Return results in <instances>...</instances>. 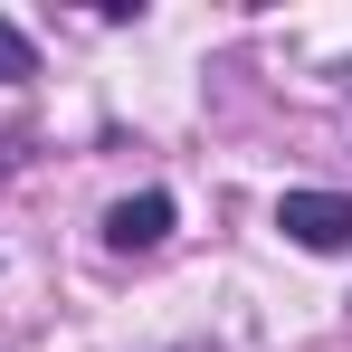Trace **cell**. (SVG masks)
Returning <instances> with one entry per match:
<instances>
[{
  "label": "cell",
  "mask_w": 352,
  "mask_h": 352,
  "mask_svg": "<svg viewBox=\"0 0 352 352\" xmlns=\"http://www.w3.org/2000/svg\"><path fill=\"white\" fill-rule=\"evenodd\" d=\"M276 229H286L295 248H314V257H343L352 248V200L343 190H286V200H276Z\"/></svg>",
  "instance_id": "cell-1"
},
{
  "label": "cell",
  "mask_w": 352,
  "mask_h": 352,
  "mask_svg": "<svg viewBox=\"0 0 352 352\" xmlns=\"http://www.w3.org/2000/svg\"><path fill=\"white\" fill-rule=\"evenodd\" d=\"M162 238H172V190H133V200L105 210V248H124V257L133 248H162Z\"/></svg>",
  "instance_id": "cell-2"
},
{
  "label": "cell",
  "mask_w": 352,
  "mask_h": 352,
  "mask_svg": "<svg viewBox=\"0 0 352 352\" xmlns=\"http://www.w3.org/2000/svg\"><path fill=\"white\" fill-rule=\"evenodd\" d=\"M38 76V48H29V29L19 19H0V86H29Z\"/></svg>",
  "instance_id": "cell-3"
}]
</instances>
